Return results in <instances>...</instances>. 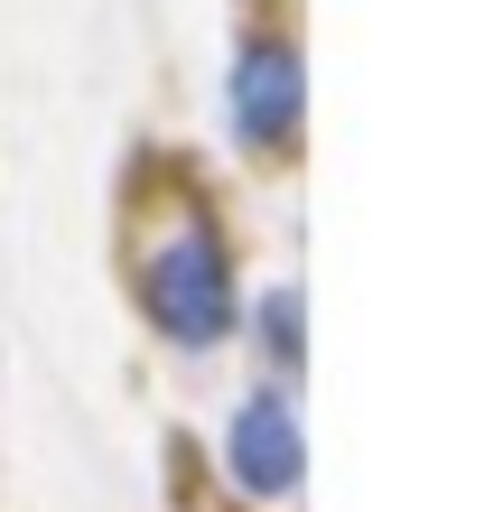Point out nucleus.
Segmentation results:
<instances>
[{"label": "nucleus", "mask_w": 503, "mask_h": 512, "mask_svg": "<svg viewBox=\"0 0 503 512\" xmlns=\"http://www.w3.org/2000/svg\"><path fill=\"white\" fill-rule=\"evenodd\" d=\"M150 317L168 326L177 345H215L233 326V280H224V243L215 233H177V243L150 261Z\"/></svg>", "instance_id": "f257e3e1"}, {"label": "nucleus", "mask_w": 503, "mask_h": 512, "mask_svg": "<svg viewBox=\"0 0 503 512\" xmlns=\"http://www.w3.org/2000/svg\"><path fill=\"white\" fill-rule=\"evenodd\" d=\"M289 131H299V56L261 38V47L233 56V140L280 149Z\"/></svg>", "instance_id": "f03ea898"}, {"label": "nucleus", "mask_w": 503, "mask_h": 512, "mask_svg": "<svg viewBox=\"0 0 503 512\" xmlns=\"http://www.w3.org/2000/svg\"><path fill=\"white\" fill-rule=\"evenodd\" d=\"M224 466H233V485H252V494H289L299 485V419H289L280 391H261V401L233 410Z\"/></svg>", "instance_id": "7ed1b4c3"}, {"label": "nucleus", "mask_w": 503, "mask_h": 512, "mask_svg": "<svg viewBox=\"0 0 503 512\" xmlns=\"http://www.w3.org/2000/svg\"><path fill=\"white\" fill-rule=\"evenodd\" d=\"M261 326H271V354H280V364H299V298H271V308H261Z\"/></svg>", "instance_id": "20e7f679"}]
</instances>
